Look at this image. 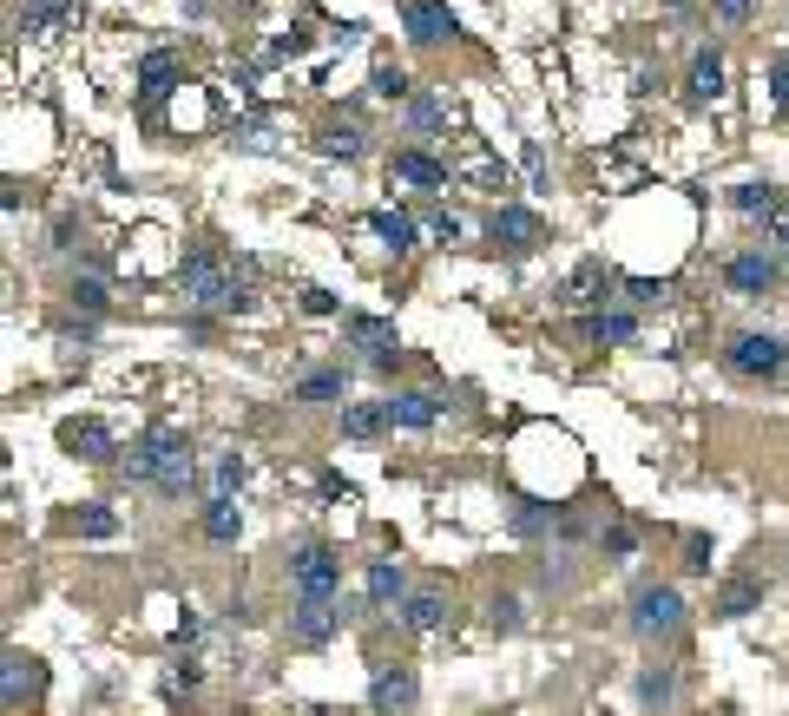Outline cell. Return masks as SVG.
<instances>
[{
	"label": "cell",
	"mask_w": 789,
	"mask_h": 716,
	"mask_svg": "<svg viewBox=\"0 0 789 716\" xmlns=\"http://www.w3.org/2000/svg\"><path fill=\"white\" fill-rule=\"evenodd\" d=\"M112 467H119V480H139V487H151L158 500H185V494L198 487L191 440H185V428H171V421L145 428V440L132 447V454H119Z\"/></svg>",
	"instance_id": "1"
},
{
	"label": "cell",
	"mask_w": 789,
	"mask_h": 716,
	"mask_svg": "<svg viewBox=\"0 0 789 716\" xmlns=\"http://www.w3.org/2000/svg\"><path fill=\"white\" fill-rule=\"evenodd\" d=\"M250 277H257V263H237V270H230L217 250H185V263H178L185 302H198V309H224V316L250 309Z\"/></svg>",
	"instance_id": "2"
},
{
	"label": "cell",
	"mask_w": 789,
	"mask_h": 716,
	"mask_svg": "<svg viewBox=\"0 0 789 716\" xmlns=\"http://www.w3.org/2000/svg\"><path fill=\"white\" fill-rule=\"evenodd\" d=\"M678 625H684V591L678 585H645L639 598H632V632L658 645V638H678Z\"/></svg>",
	"instance_id": "3"
},
{
	"label": "cell",
	"mask_w": 789,
	"mask_h": 716,
	"mask_svg": "<svg viewBox=\"0 0 789 716\" xmlns=\"http://www.w3.org/2000/svg\"><path fill=\"white\" fill-rule=\"evenodd\" d=\"M730 375H743V381H777V375H783L789 368V342L783 336H757V329H750V336H730Z\"/></svg>",
	"instance_id": "4"
},
{
	"label": "cell",
	"mask_w": 789,
	"mask_h": 716,
	"mask_svg": "<svg viewBox=\"0 0 789 716\" xmlns=\"http://www.w3.org/2000/svg\"><path fill=\"white\" fill-rule=\"evenodd\" d=\"M289 578H296V598H336V591H343V559H336V546H323V539L296 546Z\"/></svg>",
	"instance_id": "5"
},
{
	"label": "cell",
	"mask_w": 789,
	"mask_h": 716,
	"mask_svg": "<svg viewBox=\"0 0 789 716\" xmlns=\"http://www.w3.org/2000/svg\"><path fill=\"white\" fill-rule=\"evenodd\" d=\"M343 329H349V349H356L368 368H395V361H402V336H395V322H382V316H349Z\"/></svg>",
	"instance_id": "6"
},
{
	"label": "cell",
	"mask_w": 789,
	"mask_h": 716,
	"mask_svg": "<svg viewBox=\"0 0 789 716\" xmlns=\"http://www.w3.org/2000/svg\"><path fill=\"white\" fill-rule=\"evenodd\" d=\"M402 27H408L415 47H447L461 33L454 13H447V0H402Z\"/></svg>",
	"instance_id": "7"
},
{
	"label": "cell",
	"mask_w": 789,
	"mask_h": 716,
	"mask_svg": "<svg viewBox=\"0 0 789 716\" xmlns=\"http://www.w3.org/2000/svg\"><path fill=\"white\" fill-rule=\"evenodd\" d=\"M289 618H296V625H289V632H296V645H329V638H336V625H343V605H336V598H296V611H289Z\"/></svg>",
	"instance_id": "8"
},
{
	"label": "cell",
	"mask_w": 789,
	"mask_h": 716,
	"mask_svg": "<svg viewBox=\"0 0 789 716\" xmlns=\"http://www.w3.org/2000/svg\"><path fill=\"white\" fill-rule=\"evenodd\" d=\"M777 257H763V250H737L730 263H723V284L737 289V296H770L777 289Z\"/></svg>",
	"instance_id": "9"
},
{
	"label": "cell",
	"mask_w": 789,
	"mask_h": 716,
	"mask_svg": "<svg viewBox=\"0 0 789 716\" xmlns=\"http://www.w3.org/2000/svg\"><path fill=\"white\" fill-rule=\"evenodd\" d=\"M72 20H79V0H27V13H20V40H60Z\"/></svg>",
	"instance_id": "10"
},
{
	"label": "cell",
	"mask_w": 789,
	"mask_h": 716,
	"mask_svg": "<svg viewBox=\"0 0 789 716\" xmlns=\"http://www.w3.org/2000/svg\"><path fill=\"white\" fill-rule=\"evenodd\" d=\"M60 447H67L72 460H92V467H112L119 460L112 434L99 428V421H60Z\"/></svg>",
	"instance_id": "11"
},
{
	"label": "cell",
	"mask_w": 789,
	"mask_h": 716,
	"mask_svg": "<svg viewBox=\"0 0 789 716\" xmlns=\"http://www.w3.org/2000/svg\"><path fill=\"white\" fill-rule=\"evenodd\" d=\"M684 99H691V106H718L723 99V47H698V53H691Z\"/></svg>",
	"instance_id": "12"
},
{
	"label": "cell",
	"mask_w": 789,
	"mask_h": 716,
	"mask_svg": "<svg viewBox=\"0 0 789 716\" xmlns=\"http://www.w3.org/2000/svg\"><path fill=\"white\" fill-rule=\"evenodd\" d=\"M487 237H494L501 250H533V243L546 237V223L526 211V205H501V211H494V223H487Z\"/></svg>",
	"instance_id": "13"
},
{
	"label": "cell",
	"mask_w": 789,
	"mask_h": 716,
	"mask_svg": "<svg viewBox=\"0 0 789 716\" xmlns=\"http://www.w3.org/2000/svg\"><path fill=\"white\" fill-rule=\"evenodd\" d=\"M171 92H178V53L151 47V53H145V67H139V99H145V106H165Z\"/></svg>",
	"instance_id": "14"
},
{
	"label": "cell",
	"mask_w": 789,
	"mask_h": 716,
	"mask_svg": "<svg viewBox=\"0 0 789 716\" xmlns=\"http://www.w3.org/2000/svg\"><path fill=\"white\" fill-rule=\"evenodd\" d=\"M441 408H447L441 395L415 388V395H395V401H388V421H395V428H408V434H428L434 421H441Z\"/></svg>",
	"instance_id": "15"
},
{
	"label": "cell",
	"mask_w": 789,
	"mask_h": 716,
	"mask_svg": "<svg viewBox=\"0 0 789 716\" xmlns=\"http://www.w3.org/2000/svg\"><path fill=\"white\" fill-rule=\"evenodd\" d=\"M415 697H422V690H415V677H408L402 664H382L375 684H368V704H375V710H408Z\"/></svg>",
	"instance_id": "16"
},
{
	"label": "cell",
	"mask_w": 789,
	"mask_h": 716,
	"mask_svg": "<svg viewBox=\"0 0 789 716\" xmlns=\"http://www.w3.org/2000/svg\"><path fill=\"white\" fill-rule=\"evenodd\" d=\"M639 336V316L632 309H599V316H585V342H599V349H625Z\"/></svg>",
	"instance_id": "17"
},
{
	"label": "cell",
	"mask_w": 789,
	"mask_h": 716,
	"mask_svg": "<svg viewBox=\"0 0 789 716\" xmlns=\"http://www.w3.org/2000/svg\"><path fill=\"white\" fill-rule=\"evenodd\" d=\"M388 178H402V185H422V191H441V185H447V165H441L434 151H395Z\"/></svg>",
	"instance_id": "18"
},
{
	"label": "cell",
	"mask_w": 789,
	"mask_h": 716,
	"mask_svg": "<svg viewBox=\"0 0 789 716\" xmlns=\"http://www.w3.org/2000/svg\"><path fill=\"white\" fill-rule=\"evenodd\" d=\"M362 598H368L375 611L402 605V598H408V573H402L395 559H375V566H368V585H362Z\"/></svg>",
	"instance_id": "19"
},
{
	"label": "cell",
	"mask_w": 789,
	"mask_h": 716,
	"mask_svg": "<svg viewBox=\"0 0 789 716\" xmlns=\"http://www.w3.org/2000/svg\"><path fill=\"white\" fill-rule=\"evenodd\" d=\"M441 618H447V598L441 591H408L402 598V632L422 638V632H441Z\"/></svg>",
	"instance_id": "20"
},
{
	"label": "cell",
	"mask_w": 789,
	"mask_h": 716,
	"mask_svg": "<svg viewBox=\"0 0 789 716\" xmlns=\"http://www.w3.org/2000/svg\"><path fill=\"white\" fill-rule=\"evenodd\" d=\"M205 539H217V546H230L237 533H244V513H237V494H211V506H205Z\"/></svg>",
	"instance_id": "21"
},
{
	"label": "cell",
	"mask_w": 789,
	"mask_h": 716,
	"mask_svg": "<svg viewBox=\"0 0 789 716\" xmlns=\"http://www.w3.org/2000/svg\"><path fill=\"white\" fill-rule=\"evenodd\" d=\"M382 428H395V421H388V401H349V408H343V434H349V440H375Z\"/></svg>",
	"instance_id": "22"
},
{
	"label": "cell",
	"mask_w": 789,
	"mask_h": 716,
	"mask_svg": "<svg viewBox=\"0 0 789 716\" xmlns=\"http://www.w3.org/2000/svg\"><path fill=\"white\" fill-rule=\"evenodd\" d=\"M368 230H375L395 257H402V250H415V217H408V211H368Z\"/></svg>",
	"instance_id": "23"
},
{
	"label": "cell",
	"mask_w": 789,
	"mask_h": 716,
	"mask_svg": "<svg viewBox=\"0 0 789 716\" xmlns=\"http://www.w3.org/2000/svg\"><path fill=\"white\" fill-rule=\"evenodd\" d=\"M757 605H763V585L757 578H730L718 591V618H750Z\"/></svg>",
	"instance_id": "24"
},
{
	"label": "cell",
	"mask_w": 789,
	"mask_h": 716,
	"mask_svg": "<svg viewBox=\"0 0 789 716\" xmlns=\"http://www.w3.org/2000/svg\"><path fill=\"white\" fill-rule=\"evenodd\" d=\"M362 126H323V132H316V151H323V158H343V165H349V158H362Z\"/></svg>",
	"instance_id": "25"
},
{
	"label": "cell",
	"mask_w": 789,
	"mask_h": 716,
	"mask_svg": "<svg viewBox=\"0 0 789 716\" xmlns=\"http://www.w3.org/2000/svg\"><path fill=\"white\" fill-rule=\"evenodd\" d=\"M72 533H79V539H112V533H119V513H112V506H79V513H72Z\"/></svg>",
	"instance_id": "26"
},
{
	"label": "cell",
	"mask_w": 789,
	"mask_h": 716,
	"mask_svg": "<svg viewBox=\"0 0 789 716\" xmlns=\"http://www.w3.org/2000/svg\"><path fill=\"white\" fill-rule=\"evenodd\" d=\"M343 388H349V381H343L336 368H316V375L296 381V401H343Z\"/></svg>",
	"instance_id": "27"
},
{
	"label": "cell",
	"mask_w": 789,
	"mask_h": 716,
	"mask_svg": "<svg viewBox=\"0 0 789 716\" xmlns=\"http://www.w3.org/2000/svg\"><path fill=\"white\" fill-rule=\"evenodd\" d=\"M408 126H415V132H441V126H447V99H434V92H408Z\"/></svg>",
	"instance_id": "28"
},
{
	"label": "cell",
	"mask_w": 789,
	"mask_h": 716,
	"mask_svg": "<svg viewBox=\"0 0 789 716\" xmlns=\"http://www.w3.org/2000/svg\"><path fill=\"white\" fill-rule=\"evenodd\" d=\"M730 205H737L743 217H770L777 191H770V185H737V191H730Z\"/></svg>",
	"instance_id": "29"
},
{
	"label": "cell",
	"mask_w": 789,
	"mask_h": 716,
	"mask_svg": "<svg viewBox=\"0 0 789 716\" xmlns=\"http://www.w3.org/2000/svg\"><path fill=\"white\" fill-rule=\"evenodd\" d=\"M72 309L79 316H106V284L99 277H72Z\"/></svg>",
	"instance_id": "30"
},
{
	"label": "cell",
	"mask_w": 789,
	"mask_h": 716,
	"mask_svg": "<svg viewBox=\"0 0 789 716\" xmlns=\"http://www.w3.org/2000/svg\"><path fill=\"white\" fill-rule=\"evenodd\" d=\"M546 526H553V506H533V500H520V513H513V533H520V539H540Z\"/></svg>",
	"instance_id": "31"
},
{
	"label": "cell",
	"mask_w": 789,
	"mask_h": 716,
	"mask_svg": "<svg viewBox=\"0 0 789 716\" xmlns=\"http://www.w3.org/2000/svg\"><path fill=\"white\" fill-rule=\"evenodd\" d=\"M368 86H375V99H408V72H402V67H388V60H382V67L368 72Z\"/></svg>",
	"instance_id": "32"
},
{
	"label": "cell",
	"mask_w": 789,
	"mask_h": 716,
	"mask_svg": "<svg viewBox=\"0 0 789 716\" xmlns=\"http://www.w3.org/2000/svg\"><path fill=\"white\" fill-rule=\"evenodd\" d=\"M244 487V454H217L211 467V494H237Z\"/></svg>",
	"instance_id": "33"
},
{
	"label": "cell",
	"mask_w": 789,
	"mask_h": 716,
	"mask_svg": "<svg viewBox=\"0 0 789 716\" xmlns=\"http://www.w3.org/2000/svg\"><path fill=\"white\" fill-rule=\"evenodd\" d=\"M684 573H691V578H711V539H704V533H691V539H684Z\"/></svg>",
	"instance_id": "34"
},
{
	"label": "cell",
	"mask_w": 789,
	"mask_h": 716,
	"mask_svg": "<svg viewBox=\"0 0 789 716\" xmlns=\"http://www.w3.org/2000/svg\"><path fill=\"white\" fill-rule=\"evenodd\" d=\"M198 638H205V618H198V611L185 605V611H178V632H171V645H178V650H191Z\"/></svg>",
	"instance_id": "35"
},
{
	"label": "cell",
	"mask_w": 789,
	"mask_h": 716,
	"mask_svg": "<svg viewBox=\"0 0 789 716\" xmlns=\"http://www.w3.org/2000/svg\"><path fill=\"white\" fill-rule=\"evenodd\" d=\"M711 13L723 27H743V20H757V0H711Z\"/></svg>",
	"instance_id": "36"
},
{
	"label": "cell",
	"mask_w": 789,
	"mask_h": 716,
	"mask_svg": "<svg viewBox=\"0 0 789 716\" xmlns=\"http://www.w3.org/2000/svg\"><path fill=\"white\" fill-rule=\"evenodd\" d=\"M639 704H671V677H664V670H645V677H639Z\"/></svg>",
	"instance_id": "37"
},
{
	"label": "cell",
	"mask_w": 789,
	"mask_h": 716,
	"mask_svg": "<svg viewBox=\"0 0 789 716\" xmlns=\"http://www.w3.org/2000/svg\"><path fill=\"white\" fill-rule=\"evenodd\" d=\"M770 92H777V112H789V53L770 60Z\"/></svg>",
	"instance_id": "38"
},
{
	"label": "cell",
	"mask_w": 789,
	"mask_h": 716,
	"mask_svg": "<svg viewBox=\"0 0 789 716\" xmlns=\"http://www.w3.org/2000/svg\"><path fill=\"white\" fill-rule=\"evenodd\" d=\"M178 690H198V664H191V657H178V664H171V684H165V697H178Z\"/></svg>",
	"instance_id": "39"
},
{
	"label": "cell",
	"mask_w": 789,
	"mask_h": 716,
	"mask_svg": "<svg viewBox=\"0 0 789 716\" xmlns=\"http://www.w3.org/2000/svg\"><path fill=\"white\" fill-rule=\"evenodd\" d=\"M763 230H770V243H783V250H789V205H783V198L770 205V217H763Z\"/></svg>",
	"instance_id": "40"
},
{
	"label": "cell",
	"mask_w": 789,
	"mask_h": 716,
	"mask_svg": "<svg viewBox=\"0 0 789 716\" xmlns=\"http://www.w3.org/2000/svg\"><path fill=\"white\" fill-rule=\"evenodd\" d=\"M625 296H639V302H671V284H651V277H632Z\"/></svg>",
	"instance_id": "41"
},
{
	"label": "cell",
	"mask_w": 789,
	"mask_h": 716,
	"mask_svg": "<svg viewBox=\"0 0 789 716\" xmlns=\"http://www.w3.org/2000/svg\"><path fill=\"white\" fill-rule=\"evenodd\" d=\"M605 553H612V559H632V553H639L632 526H612V533H605Z\"/></svg>",
	"instance_id": "42"
},
{
	"label": "cell",
	"mask_w": 789,
	"mask_h": 716,
	"mask_svg": "<svg viewBox=\"0 0 789 716\" xmlns=\"http://www.w3.org/2000/svg\"><path fill=\"white\" fill-rule=\"evenodd\" d=\"M487 618H494L501 632H513V625H520V598H494V605H487Z\"/></svg>",
	"instance_id": "43"
},
{
	"label": "cell",
	"mask_w": 789,
	"mask_h": 716,
	"mask_svg": "<svg viewBox=\"0 0 789 716\" xmlns=\"http://www.w3.org/2000/svg\"><path fill=\"white\" fill-rule=\"evenodd\" d=\"M303 309H309V316H336V309H343V302H336V296H329V289H303Z\"/></svg>",
	"instance_id": "44"
},
{
	"label": "cell",
	"mask_w": 789,
	"mask_h": 716,
	"mask_svg": "<svg viewBox=\"0 0 789 716\" xmlns=\"http://www.w3.org/2000/svg\"><path fill=\"white\" fill-rule=\"evenodd\" d=\"M434 237H441V243H454V237H461V217L441 211V217H434Z\"/></svg>",
	"instance_id": "45"
}]
</instances>
